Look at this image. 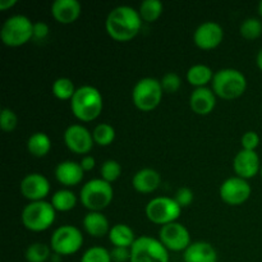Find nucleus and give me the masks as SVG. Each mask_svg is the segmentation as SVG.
<instances>
[{"label": "nucleus", "mask_w": 262, "mask_h": 262, "mask_svg": "<svg viewBox=\"0 0 262 262\" xmlns=\"http://www.w3.org/2000/svg\"><path fill=\"white\" fill-rule=\"evenodd\" d=\"M82 13V5L78 0H55L51 4V14L54 19L61 25L76 22Z\"/></svg>", "instance_id": "nucleus-17"}, {"label": "nucleus", "mask_w": 262, "mask_h": 262, "mask_svg": "<svg viewBox=\"0 0 262 262\" xmlns=\"http://www.w3.org/2000/svg\"><path fill=\"white\" fill-rule=\"evenodd\" d=\"M146 216L156 225H168L178 222L182 214V207L177 204L174 197L159 196L154 197L146 205Z\"/></svg>", "instance_id": "nucleus-9"}, {"label": "nucleus", "mask_w": 262, "mask_h": 262, "mask_svg": "<svg viewBox=\"0 0 262 262\" xmlns=\"http://www.w3.org/2000/svg\"><path fill=\"white\" fill-rule=\"evenodd\" d=\"M211 89L216 97L224 100H235L247 90V78L235 68H223L215 72Z\"/></svg>", "instance_id": "nucleus-3"}, {"label": "nucleus", "mask_w": 262, "mask_h": 262, "mask_svg": "<svg viewBox=\"0 0 262 262\" xmlns=\"http://www.w3.org/2000/svg\"><path fill=\"white\" fill-rule=\"evenodd\" d=\"M113 262H129L130 261V248L125 247H113L110 251Z\"/></svg>", "instance_id": "nucleus-38"}, {"label": "nucleus", "mask_w": 262, "mask_h": 262, "mask_svg": "<svg viewBox=\"0 0 262 262\" xmlns=\"http://www.w3.org/2000/svg\"><path fill=\"white\" fill-rule=\"evenodd\" d=\"M104 109V99L99 90L91 84L77 89L71 100V110L79 122H94Z\"/></svg>", "instance_id": "nucleus-2"}, {"label": "nucleus", "mask_w": 262, "mask_h": 262, "mask_svg": "<svg viewBox=\"0 0 262 262\" xmlns=\"http://www.w3.org/2000/svg\"><path fill=\"white\" fill-rule=\"evenodd\" d=\"M114 199L113 186L101 178L86 182L79 192V201L89 211L101 212L112 204Z\"/></svg>", "instance_id": "nucleus-4"}, {"label": "nucleus", "mask_w": 262, "mask_h": 262, "mask_svg": "<svg viewBox=\"0 0 262 262\" xmlns=\"http://www.w3.org/2000/svg\"><path fill=\"white\" fill-rule=\"evenodd\" d=\"M19 189L22 196L30 202L45 201L50 193V182L43 174L30 173L20 181Z\"/></svg>", "instance_id": "nucleus-14"}, {"label": "nucleus", "mask_w": 262, "mask_h": 262, "mask_svg": "<svg viewBox=\"0 0 262 262\" xmlns=\"http://www.w3.org/2000/svg\"><path fill=\"white\" fill-rule=\"evenodd\" d=\"M161 184V176L152 168H143L136 171L132 178V186L138 193L148 194L155 192Z\"/></svg>", "instance_id": "nucleus-20"}, {"label": "nucleus", "mask_w": 262, "mask_h": 262, "mask_svg": "<svg viewBox=\"0 0 262 262\" xmlns=\"http://www.w3.org/2000/svg\"><path fill=\"white\" fill-rule=\"evenodd\" d=\"M184 262H217V252L214 246L205 241L192 242L183 252Z\"/></svg>", "instance_id": "nucleus-21"}, {"label": "nucleus", "mask_w": 262, "mask_h": 262, "mask_svg": "<svg viewBox=\"0 0 262 262\" xmlns=\"http://www.w3.org/2000/svg\"><path fill=\"white\" fill-rule=\"evenodd\" d=\"M261 160L260 156L256 151L241 150L235 154L234 160H233V170L235 176L239 178L248 179L253 178L261 171Z\"/></svg>", "instance_id": "nucleus-16"}, {"label": "nucleus", "mask_w": 262, "mask_h": 262, "mask_svg": "<svg viewBox=\"0 0 262 262\" xmlns=\"http://www.w3.org/2000/svg\"><path fill=\"white\" fill-rule=\"evenodd\" d=\"M161 87H163L164 92L166 94H176L182 86V79L174 72H168L163 76V78L160 79Z\"/></svg>", "instance_id": "nucleus-35"}, {"label": "nucleus", "mask_w": 262, "mask_h": 262, "mask_svg": "<svg viewBox=\"0 0 262 262\" xmlns=\"http://www.w3.org/2000/svg\"><path fill=\"white\" fill-rule=\"evenodd\" d=\"M164 12V5L160 0H143L138 8L143 22L152 23L161 17Z\"/></svg>", "instance_id": "nucleus-27"}, {"label": "nucleus", "mask_w": 262, "mask_h": 262, "mask_svg": "<svg viewBox=\"0 0 262 262\" xmlns=\"http://www.w3.org/2000/svg\"><path fill=\"white\" fill-rule=\"evenodd\" d=\"M110 243L114 247H125L130 248L133 243L136 242V234L132 228L127 224H115L110 228V232L107 234Z\"/></svg>", "instance_id": "nucleus-23"}, {"label": "nucleus", "mask_w": 262, "mask_h": 262, "mask_svg": "<svg viewBox=\"0 0 262 262\" xmlns=\"http://www.w3.org/2000/svg\"><path fill=\"white\" fill-rule=\"evenodd\" d=\"M189 106L197 115H209L216 106V95L212 89H194L189 96Z\"/></svg>", "instance_id": "nucleus-18"}, {"label": "nucleus", "mask_w": 262, "mask_h": 262, "mask_svg": "<svg viewBox=\"0 0 262 262\" xmlns=\"http://www.w3.org/2000/svg\"><path fill=\"white\" fill-rule=\"evenodd\" d=\"M79 164H81L82 169L86 173V171H91L96 166V160H95V158L92 155H84L82 156V160L79 161Z\"/></svg>", "instance_id": "nucleus-40"}, {"label": "nucleus", "mask_w": 262, "mask_h": 262, "mask_svg": "<svg viewBox=\"0 0 262 262\" xmlns=\"http://www.w3.org/2000/svg\"><path fill=\"white\" fill-rule=\"evenodd\" d=\"M51 91H53V95L56 99L67 101V100H72V97L76 94L77 89L71 78H68V77H59V78L54 81L53 86H51Z\"/></svg>", "instance_id": "nucleus-28"}, {"label": "nucleus", "mask_w": 262, "mask_h": 262, "mask_svg": "<svg viewBox=\"0 0 262 262\" xmlns=\"http://www.w3.org/2000/svg\"><path fill=\"white\" fill-rule=\"evenodd\" d=\"M3 43L9 48L23 46L33 38V22L23 14H14L4 20L0 30Z\"/></svg>", "instance_id": "nucleus-6"}, {"label": "nucleus", "mask_w": 262, "mask_h": 262, "mask_svg": "<svg viewBox=\"0 0 262 262\" xmlns=\"http://www.w3.org/2000/svg\"><path fill=\"white\" fill-rule=\"evenodd\" d=\"M77 201H78V199H77L76 193L73 191H71L68 188H63L56 191L51 196L50 202L56 211L68 212L76 207Z\"/></svg>", "instance_id": "nucleus-26"}, {"label": "nucleus", "mask_w": 262, "mask_h": 262, "mask_svg": "<svg viewBox=\"0 0 262 262\" xmlns=\"http://www.w3.org/2000/svg\"><path fill=\"white\" fill-rule=\"evenodd\" d=\"M83 246V235L74 225H61L56 228L50 238L51 251L56 256H71L78 252Z\"/></svg>", "instance_id": "nucleus-8"}, {"label": "nucleus", "mask_w": 262, "mask_h": 262, "mask_svg": "<svg viewBox=\"0 0 262 262\" xmlns=\"http://www.w3.org/2000/svg\"><path fill=\"white\" fill-rule=\"evenodd\" d=\"M252 193L250 183L239 177H230L225 179L219 188L220 199L229 206H241L248 201Z\"/></svg>", "instance_id": "nucleus-11"}, {"label": "nucleus", "mask_w": 262, "mask_h": 262, "mask_svg": "<svg viewBox=\"0 0 262 262\" xmlns=\"http://www.w3.org/2000/svg\"><path fill=\"white\" fill-rule=\"evenodd\" d=\"M17 4V0H0V10H2V12H5V10L10 9V8H13Z\"/></svg>", "instance_id": "nucleus-41"}, {"label": "nucleus", "mask_w": 262, "mask_h": 262, "mask_svg": "<svg viewBox=\"0 0 262 262\" xmlns=\"http://www.w3.org/2000/svg\"><path fill=\"white\" fill-rule=\"evenodd\" d=\"M256 64H257L258 69L262 72V48L258 50L257 55H256Z\"/></svg>", "instance_id": "nucleus-42"}, {"label": "nucleus", "mask_w": 262, "mask_h": 262, "mask_svg": "<svg viewBox=\"0 0 262 262\" xmlns=\"http://www.w3.org/2000/svg\"><path fill=\"white\" fill-rule=\"evenodd\" d=\"M84 176V171L82 169L81 164L72 160L61 161L55 168V178L61 186L64 187H74L78 186L82 182Z\"/></svg>", "instance_id": "nucleus-19"}, {"label": "nucleus", "mask_w": 262, "mask_h": 262, "mask_svg": "<svg viewBox=\"0 0 262 262\" xmlns=\"http://www.w3.org/2000/svg\"><path fill=\"white\" fill-rule=\"evenodd\" d=\"M100 174H101V179L112 184L122 176V165L117 160L109 159L102 163L101 168H100Z\"/></svg>", "instance_id": "nucleus-32"}, {"label": "nucleus", "mask_w": 262, "mask_h": 262, "mask_svg": "<svg viewBox=\"0 0 262 262\" xmlns=\"http://www.w3.org/2000/svg\"><path fill=\"white\" fill-rule=\"evenodd\" d=\"M214 72L206 64H194L187 71V81L194 89L207 87L214 78Z\"/></svg>", "instance_id": "nucleus-24"}, {"label": "nucleus", "mask_w": 262, "mask_h": 262, "mask_svg": "<svg viewBox=\"0 0 262 262\" xmlns=\"http://www.w3.org/2000/svg\"><path fill=\"white\" fill-rule=\"evenodd\" d=\"M142 23L138 9L129 5H119L109 12L105 20V28L113 40L128 42L138 35Z\"/></svg>", "instance_id": "nucleus-1"}, {"label": "nucleus", "mask_w": 262, "mask_h": 262, "mask_svg": "<svg viewBox=\"0 0 262 262\" xmlns=\"http://www.w3.org/2000/svg\"><path fill=\"white\" fill-rule=\"evenodd\" d=\"M81 262H113L110 251L101 246H94L83 252Z\"/></svg>", "instance_id": "nucleus-33"}, {"label": "nucleus", "mask_w": 262, "mask_h": 262, "mask_svg": "<svg viewBox=\"0 0 262 262\" xmlns=\"http://www.w3.org/2000/svg\"><path fill=\"white\" fill-rule=\"evenodd\" d=\"M50 33V28H49L48 23L38 20V22L33 23V38L38 41L45 40Z\"/></svg>", "instance_id": "nucleus-39"}, {"label": "nucleus", "mask_w": 262, "mask_h": 262, "mask_svg": "<svg viewBox=\"0 0 262 262\" xmlns=\"http://www.w3.org/2000/svg\"><path fill=\"white\" fill-rule=\"evenodd\" d=\"M174 200H176L177 204H178L182 209H184V207H188L189 205L193 202L194 193L191 188H188V187H181V188L176 192V194H174Z\"/></svg>", "instance_id": "nucleus-36"}, {"label": "nucleus", "mask_w": 262, "mask_h": 262, "mask_svg": "<svg viewBox=\"0 0 262 262\" xmlns=\"http://www.w3.org/2000/svg\"><path fill=\"white\" fill-rule=\"evenodd\" d=\"M110 223L102 212L89 211L83 217V229L94 238H102L109 234Z\"/></svg>", "instance_id": "nucleus-22"}, {"label": "nucleus", "mask_w": 262, "mask_h": 262, "mask_svg": "<svg viewBox=\"0 0 262 262\" xmlns=\"http://www.w3.org/2000/svg\"><path fill=\"white\" fill-rule=\"evenodd\" d=\"M258 14L262 18V2H260V4H258Z\"/></svg>", "instance_id": "nucleus-43"}, {"label": "nucleus", "mask_w": 262, "mask_h": 262, "mask_svg": "<svg viewBox=\"0 0 262 262\" xmlns=\"http://www.w3.org/2000/svg\"><path fill=\"white\" fill-rule=\"evenodd\" d=\"M159 241L168 251L184 252L191 246V234L188 229L181 223H170L159 230Z\"/></svg>", "instance_id": "nucleus-12"}, {"label": "nucleus", "mask_w": 262, "mask_h": 262, "mask_svg": "<svg viewBox=\"0 0 262 262\" xmlns=\"http://www.w3.org/2000/svg\"><path fill=\"white\" fill-rule=\"evenodd\" d=\"M129 262H169V251L159 238L142 235L130 247Z\"/></svg>", "instance_id": "nucleus-10"}, {"label": "nucleus", "mask_w": 262, "mask_h": 262, "mask_svg": "<svg viewBox=\"0 0 262 262\" xmlns=\"http://www.w3.org/2000/svg\"><path fill=\"white\" fill-rule=\"evenodd\" d=\"M56 219V210L49 201H36L26 205L20 220L26 229L40 233L48 230Z\"/></svg>", "instance_id": "nucleus-5"}, {"label": "nucleus", "mask_w": 262, "mask_h": 262, "mask_svg": "<svg viewBox=\"0 0 262 262\" xmlns=\"http://www.w3.org/2000/svg\"><path fill=\"white\" fill-rule=\"evenodd\" d=\"M164 90L160 79L145 77L136 82L132 90L133 105L141 112H152L160 105Z\"/></svg>", "instance_id": "nucleus-7"}, {"label": "nucleus", "mask_w": 262, "mask_h": 262, "mask_svg": "<svg viewBox=\"0 0 262 262\" xmlns=\"http://www.w3.org/2000/svg\"><path fill=\"white\" fill-rule=\"evenodd\" d=\"M18 125V117L12 109L4 107L0 113V127L4 132L10 133L17 128Z\"/></svg>", "instance_id": "nucleus-34"}, {"label": "nucleus", "mask_w": 262, "mask_h": 262, "mask_svg": "<svg viewBox=\"0 0 262 262\" xmlns=\"http://www.w3.org/2000/svg\"><path fill=\"white\" fill-rule=\"evenodd\" d=\"M51 150V140L45 132H35L27 140V151L35 158H45Z\"/></svg>", "instance_id": "nucleus-25"}, {"label": "nucleus", "mask_w": 262, "mask_h": 262, "mask_svg": "<svg viewBox=\"0 0 262 262\" xmlns=\"http://www.w3.org/2000/svg\"><path fill=\"white\" fill-rule=\"evenodd\" d=\"M51 247L41 242H35L30 245L26 250L25 257L27 262H46L50 258Z\"/></svg>", "instance_id": "nucleus-30"}, {"label": "nucleus", "mask_w": 262, "mask_h": 262, "mask_svg": "<svg viewBox=\"0 0 262 262\" xmlns=\"http://www.w3.org/2000/svg\"><path fill=\"white\" fill-rule=\"evenodd\" d=\"M260 174H261V177H262V166H261V171H260Z\"/></svg>", "instance_id": "nucleus-44"}, {"label": "nucleus", "mask_w": 262, "mask_h": 262, "mask_svg": "<svg viewBox=\"0 0 262 262\" xmlns=\"http://www.w3.org/2000/svg\"><path fill=\"white\" fill-rule=\"evenodd\" d=\"M224 38V30L214 20H206L201 23L193 32V42L201 50L216 49Z\"/></svg>", "instance_id": "nucleus-15"}, {"label": "nucleus", "mask_w": 262, "mask_h": 262, "mask_svg": "<svg viewBox=\"0 0 262 262\" xmlns=\"http://www.w3.org/2000/svg\"><path fill=\"white\" fill-rule=\"evenodd\" d=\"M239 32L246 40H256L262 35V22L255 17L247 18L241 25Z\"/></svg>", "instance_id": "nucleus-31"}, {"label": "nucleus", "mask_w": 262, "mask_h": 262, "mask_svg": "<svg viewBox=\"0 0 262 262\" xmlns=\"http://www.w3.org/2000/svg\"><path fill=\"white\" fill-rule=\"evenodd\" d=\"M241 145H242L243 150L256 151L260 146V136L255 130H248V132L243 133L242 138H241Z\"/></svg>", "instance_id": "nucleus-37"}, {"label": "nucleus", "mask_w": 262, "mask_h": 262, "mask_svg": "<svg viewBox=\"0 0 262 262\" xmlns=\"http://www.w3.org/2000/svg\"><path fill=\"white\" fill-rule=\"evenodd\" d=\"M92 137L96 145L101 147L110 146L115 140V128L109 123H100L92 130Z\"/></svg>", "instance_id": "nucleus-29"}, {"label": "nucleus", "mask_w": 262, "mask_h": 262, "mask_svg": "<svg viewBox=\"0 0 262 262\" xmlns=\"http://www.w3.org/2000/svg\"><path fill=\"white\" fill-rule=\"evenodd\" d=\"M64 143L77 155H89L95 145L92 133L82 124H71L64 130Z\"/></svg>", "instance_id": "nucleus-13"}]
</instances>
